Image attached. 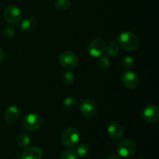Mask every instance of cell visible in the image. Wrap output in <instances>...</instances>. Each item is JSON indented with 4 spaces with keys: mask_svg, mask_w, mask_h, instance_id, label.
<instances>
[{
    "mask_svg": "<svg viewBox=\"0 0 159 159\" xmlns=\"http://www.w3.org/2000/svg\"><path fill=\"white\" fill-rule=\"evenodd\" d=\"M117 43L125 51H134L138 49L140 42L138 37L133 33L123 32L117 37Z\"/></svg>",
    "mask_w": 159,
    "mask_h": 159,
    "instance_id": "cell-1",
    "label": "cell"
},
{
    "mask_svg": "<svg viewBox=\"0 0 159 159\" xmlns=\"http://www.w3.org/2000/svg\"><path fill=\"white\" fill-rule=\"evenodd\" d=\"M80 137L77 130L73 127H68L62 132L61 141L64 145L69 148H75L79 143Z\"/></svg>",
    "mask_w": 159,
    "mask_h": 159,
    "instance_id": "cell-2",
    "label": "cell"
},
{
    "mask_svg": "<svg viewBox=\"0 0 159 159\" xmlns=\"http://www.w3.org/2000/svg\"><path fill=\"white\" fill-rule=\"evenodd\" d=\"M137 151L136 143L130 139L122 140L117 145V152L120 156L127 158L134 155Z\"/></svg>",
    "mask_w": 159,
    "mask_h": 159,
    "instance_id": "cell-3",
    "label": "cell"
},
{
    "mask_svg": "<svg viewBox=\"0 0 159 159\" xmlns=\"http://www.w3.org/2000/svg\"><path fill=\"white\" fill-rule=\"evenodd\" d=\"M22 124L26 130L34 132L40 128L42 124V120L37 113H30L23 118Z\"/></svg>",
    "mask_w": 159,
    "mask_h": 159,
    "instance_id": "cell-4",
    "label": "cell"
},
{
    "mask_svg": "<svg viewBox=\"0 0 159 159\" xmlns=\"http://www.w3.org/2000/svg\"><path fill=\"white\" fill-rule=\"evenodd\" d=\"M3 16L6 21L11 24L20 23L22 19V12L20 8L14 5H9L5 9Z\"/></svg>",
    "mask_w": 159,
    "mask_h": 159,
    "instance_id": "cell-5",
    "label": "cell"
},
{
    "mask_svg": "<svg viewBox=\"0 0 159 159\" xmlns=\"http://www.w3.org/2000/svg\"><path fill=\"white\" fill-rule=\"evenodd\" d=\"M59 62L62 67L68 69L74 68L78 64V57L71 51H64L59 56Z\"/></svg>",
    "mask_w": 159,
    "mask_h": 159,
    "instance_id": "cell-6",
    "label": "cell"
},
{
    "mask_svg": "<svg viewBox=\"0 0 159 159\" xmlns=\"http://www.w3.org/2000/svg\"><path fill=\"white\" fill-rule=\"evenodd\" d=\"M105 49V42L99 38L93 40L89 46V52L90 55L94 57H99L103 55Z\"/></svg>",
    "mask_w": 159,
    "mask_h": 159,
    "instance_id": "cell-7",
    "label": "cell"
},
{
    "mask_svg": "<svg viewBox=\"0 0 159 159\" xmlns=\"http://www.w3.org/2000/svg\"><path fill=\"white\" fill-rule=\"evenodd\" d=\"M80 110L84 116L87 118H91L93 117L97 113V106L94 101L87 99L82 101L81 103Z\"/></svg>",
    "mask_w": 159,
    "mask_h": 159,
    "instance_id": "cell-8",
    "label": "cell"
},
{
    "mask_svg": "<svg viewBox=\"0 0 159 159\" xmlns=\"http://www.w3.org/2000/svg\"><path fill=\"white\" fill-rule=\"evenodd\" d=\"M144 120L149 124L156 123L159 119V110L155 105L150 104L144 108L142 113Z\"/></svg>",
    "mask_w": 159,
    "mask_h": 159,
    "instance_id": "cell-9",
    "label": "cell"
},
{
    "mask_svg": "<svg viewBox=\"0 0 159 159\" xmlns=\"http://www.w3.org/2000/svg\"><path fill=\"white\" fill-rule=\"evenodd\" d=\"M121 82L127 89H133L138 87L139 84V78L132 71H126L121 76Z\"/></svg>",
    "mask_w": 159,
    "mask_h": 159,
    "instance_id": "cell-10",
    "label": "cell"
},
{
    "mask_svg": "<svg viewBox=\"0 0 159 159\" xmlns=\"http://www.w3.org/2000/svg\"><path fill=\"white\" fill-rule=\"evenodd\" d=\"M124 127L119 123H112L107 128L109 137L113 140H118L124 136Z\"/></svg>",
    "mask_w": 159,
    "mask_h": 159,
    "instance_id": "cell-11",
    "label": "cell"
},
{
    "mask_svg": "<svg viewBox=\"0 0 159 159\" xmlns=\"http://www.w3.org/2000/svg\"><path fill=\"white\" fill-rule=\"evenodd\" d=\"M43 152L37 146H32L26 149L22 155V159H42Z\"/></svg>",
    "mask_w": 159,
    "mask_h": 159,
    "instance_id": "cell-12",
    "label": "cell"
},
{
    "mask_svg": "<svg viewBox=\"0 0 159 159\" xmlns=\"http://www.w3.org/2000/svg\"><path fill=\"white\" fill-rule=\"evenodd\" d=\"M20 117V111L19 109L15 106H11L8 107L4 113V118L6 122L9 124H14L18 120Z\"/></svg>",
    "mask_w": 159,
    "mask_h": 159,
    "instance_id": "cell-13",
    "label": "cell"
},
{
    "mask_svg": "<svg viewBox=\"0 0 159 159\" xmlns=\"http://www.w3.org/2000/svg\"><path fill=\"white\" fill-rule=\"evenodd\" d=\"M37 24V20L34 17H27L22 21L20 29L23 32H29L34 30Z\"/></svg>",
    "mask_w": 159,
    "mask_h": 159,
    "instance_id": "cell-14",
    "label": "cell"
},
{
    "mask_svg": "<svg viewBox=\"0 0 159 159\" xmlns=\"http://www.w3.org/2000/svg\"><path fill=\"white\" fill-rule=\"evenodd\" d=\"M16 143L18 146L21 148H25L30 143V137L26 133H20L16 138Z\"/></svg>",
    "mask_w": 159,
    "mask_h": 159,
    "instance_id": "cell-15",
    "label": "cell"
},
{
    "mask_svg": "<svg viewBox=\"0 0 159 159\" xmlns=\"http://www.w3.org/2000/svg\"><path fill=\"white\" fill-rule=\"evenodd\" d=\"M107 54L110 57H116L120 52V46L116 41H111L108 43L107 48Z\"/></svg>",
    "mask_w": 159,
    "mask_h": 159,
    "instance_id": "cell-16",
    "label": "cell"
},
{
    "mask_svg": "<svg viewBox=\"0 0 159 159\" xmlns=\"http://www.w3.org/2000/svg\"><path fill=\"white\" fill-rule=\"evenodd\" d=\"M54 6L58 11L63 12V11L67 10L71 6V1L70 0H56Z\"/></svg>",
    "mask_w": 159,
    "mask_h": 159,
    "instance_id": "cell-17",
    "label": "cell"
},
{
    "mask_svg": "<svg viewBox=\"0 0 159 159\" xmlns=\"http://www.w3.org/2000/svg\"><path fill=\"white\" fill-rule=\"evenodd\" d=\"M63 106L65 109L68 110H71L75 109L77 106V99L74 97L65 98L63 102Z\"/></svg>",
    "mask_w": 159,
    "mask_h": 159,
    "instance_id": "cell-18",
    "label": "cell"
},
{
    "mask_svg": "<svg viewBox=\"0 0 159 159\" xmlns=\"http://www.w3.org/2000/svg\"><path fill=\"white\" fill-rule=\"evenodd\" d=\"M75 152L77 153L78 156L81 157V158H85L89 154V148L86 144H80L78 145L77 150Z\"/></svg>",
    "mask_w": 159,
    "mask_h": 159,
    "instance_id": "cell-19",
    "label": "cell"
},
{
    "mask_svg": "<svg viewBox=\"0 0 159 159\" xmlns=\"http://www.w3.org/2000/svg\"><path fill=\"white\" fill-rule=\"evenodd\" d=\"M110 61L105 56H101L97 61V66L102 70H107L110 67Z\"/></svg>",
    "mask_w": 159,
    "mask_h": 159,
    "instance_id": "cell-20",
    "label": "cell"
},
{
    "mask_svg": "<svg viewBox=\"0 0 159 159\" xmlns=\"http://www.w3.org/2000/svg\"><path fill=\"white\" fill-rule=\"evenodd\" d=\"M61 159H78V155L73 149H68L61 154Z\"/></svg>",
    "mask_w": 159,
    "mask_h": 159,
    "instance_id": "cell-21",
    "label": "cell"
},
{
    "mask_svg": "<svg viewBox=\"0 0 159 159\" xmlns=\"http://www.w3.org/2000/svg\"><path fill=\"white\" fill-rule=\"evenodd\" d=\"M134 65V61L133 57H130V56H127V57H124L122 61V63H121L123 68L125 70H128L132 68Z\"/></svg>",
    "mask_w": 159,
    "mask_h": 159,
    "instance_id": "cell-22",
    "label": "cell"
},
{
    "mask_svg": "<svg viewBox=\"0 0 159 159\" xmlns=\"http://www.w3.org/2000/svg\"><path fill=\"white\" fill-rule=\"evenodd\" d=\"M62 81L65 85H71L75 82V75L71 71H67L62 76Z\"/></svg>",
    "mask_w": 159,
    "mask_h": 159,
    "instance_id": "cell-23",
    "label": "cell"
},
{
    "mask_svg": "<svg viewBox=\"0 0 159 159\" xmlns=\"http://www.w3.org/2000/svg\"><path fill=\"white\" fill-rule=\"evenodd\" d=\"M2 34L6 37H12L16 34L15 28L10 26H6V27L3 29Z\"/></svg>",
    "mask_w": 159,
    "mask_h": 159,
    "instance_id": "cell-24",
    "label": "cell"
},
{
    "mask_svg": "<svg viewBox=\"0 0 159 159\" xmlns=\"http://www.w3.org/2000/svg\"><path fill=\"white\" fill-rule=\"evenodd\" d=\"M5 57V52L3 51V50L2 48H0V63L2 62V61L4 60Z\"/></svg>",
    "mask_w": 159,
    "mask_h": 159,
    "instance_id": "cell-25",
    "label": "cell"
},
{
    "mask_svg": "<svg viewBox=\"0 0 159 159\" xmlns=\"http://www.w3.org/2000/svg\"><path fill=\"white\" fill-rule=\"evenodd\" d=\"M106 159H121V158L116 155H110V156L107 157Z\"/></svg>",
    "mask_w": 159,
    "mask_h": 159,
    "instance_id": "cell-26",
    "label": "cell"
},
{
    "mask_svg": "<svg viewBox=\"0 0 159 159\" xmlns=\"http://www.w3.org/2000/svg\"><path fill=\"white\" fill-rule=\"evenodd\" d=\"M139 159H146V158H144V156H141V158H140Z\"/></svg>",
    "mask_w": 159,
    "mask_h": 159,
    "instance_id": "cell-27",
    "label": "cell"
}]
</instances>
